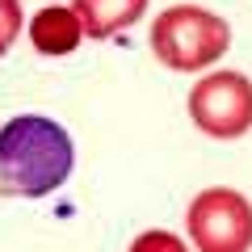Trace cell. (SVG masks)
<instances>
[{
	"mask_svg": "<svg viewBox=\"0 0 252 252\" xmlns=\"http://www.w3.org/2000/svg\"><path fill=\"white\" fill-rule=\"evenodd\" d=\"M130 252H189L185 240L172 231H143L135 244H130Z\"/></svg>",
	"mask_w": 252,
	"mask_h": 252,
	"instance_id": "obj_8",
	"label": "cell"
},
{
	"mask_svg": "<svg viewBox=\"0 0 252 252\" xmlns=\"http://www.w3.org/2000/svg\"><path fill=\"white\" fill-rule=\"evenodd\" d=\"M185 231L198 252H248L252 248V202L227 185L202 189L185 210Z\"/></svg>",
	"mask_w": 252,
	"mask_h": 252,
	"instance_id": "obj_3",
	"label": "cell"
},
{
	"mask_svg": "<svg viewBox=\"0 0 252 252\" xmlns=\"http://www.w3.org/2000/svg\"><path fill=\"white\" fill-rule=\"evenodd\" d=\"M231 46V26L198 4H172L152 21V55L172 72H202Z\"/></svg>",
	"mask_w": 252,
	"mask_h": 252,
	"instance_id": "obj_2",
	"label": "cell"
},
{
	"mask_svg": "<svg viewBox=\"0 0 252 252\" xmlns=\"http://www.w3.org/2000/svg\"><path fill=\"white\" fill-rule=\"evenodd\" d=\"M72 13L80 17L84 38H109L135 26L147 13V0H72Z\"/></svg>",
	"mask_w": 252,
	"mask_h": 252,
	"instance_id": "obj_5",
	"label": "cell"
},
{
	"mask_svg": "<svg viewBox=\"0 0 252 252\" xmlns=\"http://www.w3.org/2000/svg\"><path fill=\"white\" fill-rule=\"evenodd\" d=\"M21 34V4L17 0H0V55H9Z\"/></svg>",
	"mask_w": 252,
	"mask_h": 252,
	"instance_id": "obj_7",
	"label": "cell"
},
{
	"mask_svg": "<svg viewBox=\"0 0 252 252\" xmlns=\"http://www.w3.org/2000/svg\"><path fill=\"white\" fill-rule=\"evenodd\" d=\"M76 147L55 118L17 114L0 126V193L46 198L72 177Z\"/></svg>",
	"mask_w": 252,
	"mask_h": 252,
	"instance_id": "obj_1",
	"label": "cell"
},
{
	"mask_svg": "<svg viewBox=\"0 0 252 252\" xmlns=\"http://www.w3.org/2000/svg\"><path fill=\"white\" fill-rule=\"evenodd\" d=\"M84 38V26L72 9H42L34 21H30V42H34L38 55H72Z\"/></svg>",
	"mask_w": 252,
	"mask_h": 252,
	"instance_id": "obj_6",
	"label": "cell"
},
{
	"mask_svg": "<svg viewBox=\"0 0 252 252\" xmlns=\"http://www.w3.org/2000/svg\"><path fill=\"white\" fill-rule=\"evenodd\" d=\"M189 118L210 139H240L252 130V80L240 72H215L193 84Z\"/></svg>",
	"mask_w": 252,
	"mask_h": 252,
	"instance_id": "obj_4",
	"label": "cell"
}]
</instances>
